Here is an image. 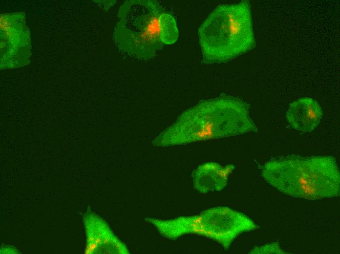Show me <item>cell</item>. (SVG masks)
Wrapping results in <instances>:
<instances>
[{"instance_id": "obj_1", "label": "cell", "mask_w": 340, "mask_h": 254, "mask_svg": "<svg viewBox=\"0 0 340 254\" xmlns=\"http://www.w3.org/2000/svg\"><path fill=\"white\" fill-rule=\"evenodd\" d=\"M249 110L243 100L227 95L202 101L183 113L154 144L169 146L257 132Z\"/></svg>"}, {"instance_id": "obj_2", "label": "cell", "mask_w": 340, "mask_h": 254, "mask_svg": "<svg viewBox=\"0 0 340 254\" xmlns=\"http://www.w3.org/2000/svg\"><path fill=\"white\" fill-rule=\"evenodd\" d=\"M261 175L271 186L293 197L316 200L340 195L339 169L331 156L273 158L263 166Z\"/></svg>"}, {"instance_id": "obj_3", "label": "cell", "mask_w": 340, "mask_h": 254, "mask_svg": "<svg viewBox=\"0 0 340 254\" xmlns=\"http://www.w3.org/2000/svg\"><path fill=\"white\" fill-rule=\"evenodd\" d=\"M204 64L226 62L255 45L251 9L248 1L216 7L198 30Z\"/></svg>"}, {"instance_id": "obj_4", "label": "cell", "mask_w": 340, "mask_h": 254, "mask_svg": "<svg viewBox=\"0 0 340 254\" xmlns=\"http://www.w3.org/2000/svg\"><path fill=\"white\" fill-rule=\"evenodd\" d=\"M164 237L176 240L188 234L212 239L228 250L240 234L257 229L259 226L244 213L227 207L208 209L200 213L163 220L146 217Z\"/></svg>"}, {"instance_id": "obj_5", "label": "cell", "mask_w": 340, "mask_h": 254, "mask_svg": "<svg viewBox=\"0 0 340 254\" xmlns=\"http://www.w3.org/2000/svg\"><path fill=\"white\" fill-rule=\"evenodd\" d=\"M155 1L125 3L119 11L116 38L121 47L139 57L153 56L162 45L159 18L163 13Z\"/></svg>"}, {"instance_id": "obj_6", "label": "cell", "mask_w": 340, "mask_h": 254, "mask_svg": "<svg viewBox=\"0 0 340 254\" xmlns=\"http://www.w3.org/2000/svg\"><path fill=\"white\" fill-rule=\"evenodd\" d=\"M86 236L84 253L87 254H128L127 245L100 216L87 209L83 216Z\"/></svg>"}, {"instance_id": "obj_7", "label": "cell", "mask_w": 340, "mask_h": 254, "mask_svg": "<svg viewBox=\"0 0 340 254\" xmlns=\"http://www.w3.org/2000/svg\"><path fill=\"white\" fill-rule=\"evenodd\" d=\"M323 111L318 102L309 97L299 98L291 103L286 118L290 126L301 132H310L319 125Z\"/></svg>"}, {"instance_id": "obj_8", "label": "cell", "mask_w": 340, "mask_h": 254, "mask_svg": "<svg viewBox=\"0 0 340 254\" xmlns=\"http://www.w3.org/2000/svg\"><path fill=\"white\" fill-rule=\"evenodd\" d=\"M235 168L232 164L223 166L213 162L202 164L192 172L193 188L201 193L221 190L226 186L229 176Z\"/></svg>"}, {"instance_id": "obj_9", "label": "cell", "mask_w": 340, "mask_h": 254, "mask_svg": "<svg viewBox=\"0 0 340 254\" xmlns=\"http://www.w3.org/2000/svg\"><path fill=\"white\" fill-rule=\"evenodd\" d=\"M160 39L162 43L170 44L175 42L178 37V31L175 21L170 14L163 13L159 18Z\"/></svg>"}, {"instance_id": "obj_10", "label": "cell", "mask_w": 340, "mask_h": 254, "mask_svg": "<svg viewBox=\"0 0 340 254\" xmlns=\"http://www.w3.org/2000/svg\"><path fill=\"white\" fill-rule=\"evenodd\" d=\"M250 254H287L280 247L278 243L275 242L263 246L254 248Z\"/></svg>"}, {"instance_id": "obj_11", "label": "cell", "mask_w": 340, "mask_h": 254, "mask_svg": "<svg viewBox=\"0 0 340 254\" xmlns=\"http://www.w3.org/2000/svg\"><path fill=\"white\" fill-rule=\"evenodd\" d=\"M5 248L6 249V250H4V249H2V250L1 249V250H0L1 254V253L2 254H4V253H5H5H6V254L7 253L17 254L18 253L17 250H16V249H14L13 248Z\"/></svg>"}]
</instances>
